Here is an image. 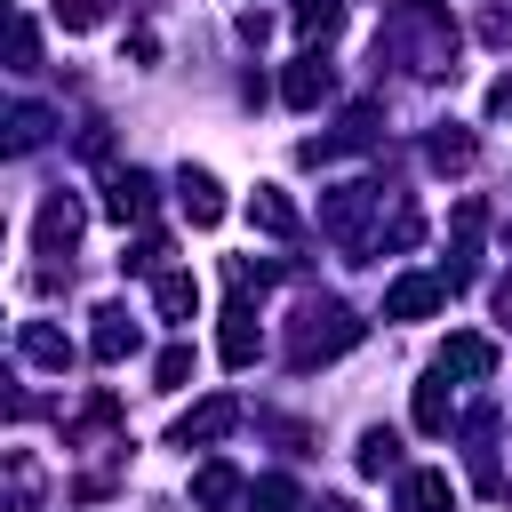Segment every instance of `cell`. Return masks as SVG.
Instances as JSON below:
<instances>
[{
  "label": "cell",
  "mask_w": 512,
  "mask_h": 512,
  "mask_svg": "<svg viewBox=\"0 0 512 512\" xmlns=\"http://www.w3.org/2000/svg\"><path fill=\"white\" fill-rule=\"evenodd\" d=\"M352 344H360V320H352L344 304H304V320H296V336H288V360L312 368V360H336V352H352Z\"/></svg>",
  "instance_id": "6da1fadb"
},
{
  "label": "cell",
  "mask_w": 512,
  "mask_h": 512,
  "mask_svg": "<svg viewBox=\"0 0 512 512\" xmlns=\"http://www.w3.org/2000/svg\"><path fill=\"white\" fill-rule=\"evenodd\" d=\"M440 304H448V280H432V272H400L384 288V320H432Z\"/></svg>",
  "instance_id": "7a4b0ae2"
},
{
  "label": "cell",
  "mask_w": 512,
  "mask_h": 512,
  "mask_svg": "<svg viewBox=\"0 0 512 512\" xmlns=\"http://www.w3.org/2000/svg\"><path fill=\"white\" fill-rule=\"evenodd\" d=\"M176 208H184L192 232H208V224H224V184H216L208 168H184V176H176Z\"/></svg>",
  "instance_id": "3957f363"
},
{
  "label": "cell",
  "mask_w": 512,
  "mask_h": 512,
  "mask_svg": "<svg viewBox=\"0 0 512 512\" xmlns=\"http://www.w3.org/2000/svg\"><path fill=\"white\" fill-rule=\"evenodd\" d=\"M32 240H40V256H72V240H80V200L56 192V200L40 208V224H32Z\"/></svg>",
  "instance_id": "277c9868"
},
{
  "label": "cell",
  "mask_w": 512,
  "mask_h": 512,
  "mask_svg": "<svg viewBox=\"0 0 512 512\" xmlns=\"http://www.w3.org/2000/svg\"><path fill=\"white\" fill-rule=\"evenodd\" d=\"M232 424H240V400H224V392H216V400H200V408H192L168 440H176V448H200V440H224Z\"/></svg>",
  "instance_id": "5b68a950"
},
{
  "label": "cell",
  "mask_w": 512,
  "mask_h": 512,
  "mask_svg": "<svg viewBox=\"0 0 512 512\" xmlns=\"http://www.w3.org/2000/svg\"><path fill=\"white\" fill-rule=\"evenodd\" d=\"M440 368H448V376H464V384H488V376H496V344L464 328V336H448V352H440Z\"/></svg>",
  "instance_id": "8992f818"
},
{
  "label": "cell",
  "mask_w": 512,
  "mask_h": 512,
  "mask_svg": "<svg viewBox=\"0 0 512 512\" xmlns=\"http://www.w3.org/2000/svg\"><path fill=\"white\" fill-rule=\"evenodd\" d=\"M104 208H112V224H144L152 216V176L144 168H120L112 192H104Z\"/></svg>",
  "instance_id": "52a82bcc"
},
{
  "label": "cell",
  "mask_w": 512,
  "mask_h": 512,
  "mask_svg": "<svg viewBox=\"0 0 512 512\" xmlns=\"http://www.w3.org/2000/svg\"><path fill=\"white\" fill-rule=\"evenodd\" d=\"M248 224H256V232H272V240H296V224H304V216H296V200H288V192L256 184V192H248Z\"/></svg>",
  "instance_id": "ba28073f"
},
{
  "label": "cell",
  "mask_w": 512,
  "mask_h": 512,
  "mask_svg": "<svg viewBox=\"0 0 512 512\" xmlns=\"http://www.w3.org/2000/svg\"><path fill=\"white\" fill-rule=\"evenodd\" d=\"M328 88H336V80H328V64H320V56H296V64H288V80H280V96H288L296 112H312Z\"/></svg>",
  "instance_id": "9c48e42d"
},
{
  "label": "cell",
  "mask_w": 512,
  "mask_h": 512,
  "mask_svg": "<svg viewBox=\"0 0 512 512\" xmlns=\"http://www.w3.org/2000/svg\"><path fill=\"white\" fill-rule=\"evenodd\" d=\"M192 504H200V512H232V504H240V472H232V464H200V472H192Z\"/></svg>",
  "instance_id": "30bf717a"
},
{
  "label": "cell",
  "mask_w": 512,
  "mask_h": 512,
  "mask_svg": "<svg viewBox=\"0 0 512 512\" xmlns=\"http://www.w3.org/2000/svg\"><path fill=\"white\" fill-rule=\"evenodd\" d=\"M448 416H456V400H448V368H432V376L416 384V432H448Z\"/></svg>",
  "instance_id": "8fae6325"
},
{
  "label": "cell",
  "mask_w": 512,
  "mask_h": 512,
  "mask_svg": "<svg viewBox=\"0 0 512 512\" xmlns=\"http://www.w3.org/2000/svg\"><path fill=\"white\" fill-rule=\"evenodd\" d=\"M152 304H160V320H192V312H200L192 272H160V280H152Z\"/></svg>",
  "instance_id": "7c38bea8"
},
{
  "label": "cell",
  "mask_w": 512,
  "mask_h": 512,
  "mask_svg": "<svg viewBox=\"0 0 512 512\" xmlns=\"http://www.w3.org/2000/svg\"><path fill=\"white\" fill-rule=\"evenodd\" d=\"M128 352H136V320L120 304H104L96 312V360H128Z\"/></svg>",
  "instance_id": "4fadbf2b"
},
{
  "label": "cell",
  "mask_w": 512,
  "mask_h": 512,
  "mask_svg": "<svg viewBox=\"0 0 512 512\" xmlns=\"http://www.w3.org/2000/svg\"><path fill=\"white\" fill-rule=\"evenodd\" d=\"M264 352V328H256V312H224V368H248Z\"/></svg>",
  "instance_id": "5bb4252c"
},
{
  "label": "cell",
  "mask_w": 512,
  "mask_h": 512,
  "mask_svg": "<svg viewBox=\"0 0 512 512\" xmlns=\"http://www.w3.org/2000/svg\"><path fill=\"white\" fill-rule=\"evenodd\" d=\"M400 504H408V512H456V488H448V472H408Z\"/></svg>",
  "instance_id": "9a60e30c"
},
{
  "label": "cell",
  "mask_w": 512,
  "mask_h": 512,
  "mask_svg": "<svg viewBox=\"0 0 512 512\" xmlns=\"http://www.w3.org/2000/svg\"><path fill=\"white\" fill-rule=\"evenodd\" d=\"M24 360H40V368H56V376H64V368H72V344H64L48 320H24Z\"/></svg>",
  "instance_id": "2e32d148"
},
{
  "label": "cell",
  "mask_w": 512,
  "mask_h": 512,
  "mask_svg": "<svg viewBox=\"0 0 512 512\" xmlns=\"http://www.w3.org/2000/svg\"><path fill=\"white\" fill-rule=\"evenodd\" d=\"M8 512H40V472L24 448H8Z\"/></svg>",
  "instance_id": "e0dca14e"
},
{
  "label": "cell",
  "mask_w": 512,
  "mask_h": 512,
  "mask_svg": "<svg viewBox=\"0 0 512 512\" xmlns=\"http://www.w3.org/2000/svg\"><path fill=\"white\" fill-rule=\"evenodd\" d=\"M336 24H344V8H336V0H296V32H304V40H328Z\"/></svg>",
  "instance_id": "ac0fdd59"
},
{
  "label": "cell",
  "mask_w": 512,
  "mask_h": 512,
  "mask_svg": "<svg viewBox=\"0 0 512 512\" xmlns=\"http://www.w3.org/2000/svg\"><path fill=\"white\" fill-rule=\"evenodd\" d=\"M248 512H296V480H280V472H264V480L248 488Z\"/></svg>",
  "instance_id": "d6986e66"
},
{
  "label": "cell",
  "mask_w": 512,
  "mask_h": 512,
  "mask_svg": "<svg viewBox=\"0 0 512 512\" xmlns=\"http://www.w3.org/2000/svg\"><path fill=\"white\" fill-rule=\"evenodd\" d=\"M152 376H160V392H184V384H192V344H168V352L152 360Z\"/></svg>",
  "instance_id": "ffe728a7"
},
{
  "label": "cell",
  "mask_w": 512,
  "mask_h": 512,
  "mask_svg": "<svg viewBox=\"0 0 512 512\" xmlns=\"http://www.w3.org/2000/svg\"><path fill=\"white\" fill-rule=\"evenodd\" d=\"M392 464H400V440L392 432H368L360 440V472H392Z\"/></svg>",
  "instance_id": "44dd1931"
},
{
  "label": "cell",
  "mask_w": 512,
  "mask_h": 512,
  "mask_svg": "<svg viewBox=\"0 0 512 512\" xmlns=\"http://www.w3.org/2000/svg\"><path fill=\"white\" fill-rule=\"evenodd\" d=\"M48 16H56L64 32H88V24L104 16V0H48Z\"/></svg>",
  "instance_id": "7402d4cb"
},
{
  "label": "cell",
  "mask_w": 512,
  "mask_h": 512,
  "mask_svg": "<svg viewBox=\"0 0 512 512\" xmlns=\"http://www.w3.org/2000/svg\"><path fill=\"white\" fill-rule=\"evenodd\" d=\"M432 168H472V136H432Z\"/></svg>",
  "instance_id": "603a6c76"
},
{
  "label": "cell",
  "mask_w": 512,
  "mask_h": 512,
  "mask_svg": "<svg viewBox=\"0 0 512 512\" xmlns=\"http://www.w3.org/2000/svg\"><path fill=\"white\" fill-rule=\"evenodd\" d=\"M40 136H48V112H32V104H24V112H16V136H8V144H16V152H32Z\"/></svg>",
  "instance_id": "cb8c5ba5"
},
{
  "label": "cell",
  "mask_w": 512,
  "mask_h": 512,
  "mask_svg": "<svg viewBox=\"0 0 512 512\" xmlns=\"http://www.w3.org/2000/svg\"><path fill=\"white\" fill-rule=\"evenodd\" d=\"M488 112H496V120H512V72H504V80L488 88Z\"/></svg>",
  "instance_id": "d4e9b609"
},
{
  "label": "cell",
  "mask_w": 512,
  "mask_h": 512,
  "mask_svg": "<svg viewBox=\"0 0 512 512\" xmlns=\"http://www.w3.org/2000/svg\"><path fill=\"white\" fill-rule=\"evenodd\" d=\"M496 312H504V320H512V280H504V288H496Z\"/></svg>",
  "instance_id": "484cf974"
},
{
  "label": "cell",
  "mask_w": 512,
  "mask_h": 512,
  "mask_svg": "<svg viewBox=\"0 0 512 512\" xmlns=\"http://www.w3.org/2000/svg\"><path fill=\"white\" fill-rule=\"evenodd\" d=\"M320 512H352V504H320Z\"/></svg>",
  "instance_id": "4316f807"
}]
</instances>
